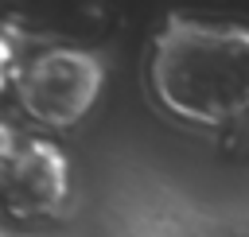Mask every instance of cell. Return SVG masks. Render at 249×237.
Masks as SVG:
<instances>
[{
	"label": "cell",
	"mask_w": 249,
	"mask_h": 237,
	"mask_svg": "<svg viewBox=\"0 0 249 237\" xmlns=\"http://www.w3.org/2000/svg\"><path fill=\"white\" fill-rule=\"evenodd\" d=\"M148 89L183 124L226 128L249 117V23L163 16L148 43Z\"/></svg>",
	"instance_id": "1"
},
{
	"label": "cell",
	"mask_w": 249,
	"mask_h": 237,
	"mask_svg": "<svg viewBox=\"0 0 249 237\" xmlns=\"http://www.w3.org/2000/svg\"><path fill=\"white\" fill-rule=\"evenodd\" d=\"M109 66L97 51L78 43H51L23 58L16 78V105L39 132L78 128L101 101Z\"/></svg>",
	"instance_id": "2"
},
{
	"label": "cell",
	"mask_w": 249,
	"mask_h": 237,
	"mask_svg": "<svg viewBox=\"0 0 249 237\" xmlns=\"http://www.w3.org/2000/svg\"><path fill=\"white\" fill-rule=\"evenodd\" d=\"M70 186H74V167L66 148L47 132H23L16 163L0 186V206L19 221L51 218L66 206Z\"/></svg>",
	"instance_id": "3"
},
{
	"label": "cell",
	"mask_w": 249,
	"mask_h": 237,
	"mask_svg": "<svg viewBox=\"0 0 249 237\" xmlns=\"http://www.w3.org/2000/svg\"><path fill=\"white\" fill-rule=\"evenodd\" d=\"M19 66H23V58H19V35L0 23V97L16 89Z\"/></svg>",
	"instance_id": "4"
},
{
	"label": "cell",
	"mask_w": 249,
	"mask_h": 237,
	"mask_svg": "<svg viewBox=\"0 0 249 237\" xmlns=\"http://www.w3.org/2000/svg\"><path fill=\"white\" fill-rule=\"evenodd\" d=\"M19 144H23V132H19V128H12L8 120H0V186H4L8 171H12V163H16Z\"/></svg>",
	"instance_id": "5"
},
{
	"label": "cell",
	"mask_w": 249,
	"mask_h": 237,
	"mask_svg": "<svg viewBox=\"0 0 249 237\" xmlns=\"http://www.w3.org/2000/svg\"><path fill=\"white\" fill-rule=\"evenodd\" d=\"M0 237H19V233H0Z\"/></svg>",
	"instance_id": "6"
}]
</instances>
